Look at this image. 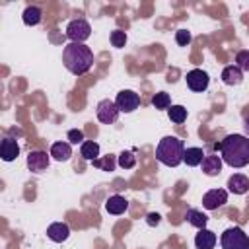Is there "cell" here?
<instances>
[{
    "instance_id": "obj_1",
    "label": "cell",
    "mask_w": 249,
    "mask_h": 249,
    "mask_svg": "<svg viewBox=\"0 0 249 249\" xmlns=\"http://www.w3.org/2000/svg\"><path fill=\"white\" fill-rule=\"evenodd\" d=\"M220 158L230 167H243L249 163V138L243 134H228L220 142Z\"/></svg>"
},
{
    "instance_id": "obj_2",
    "label": "cell",
    "mask_w": 249,
    "mask_h": 249,
    "mask_svg": "<svg viewBox=\"0 0 249 249\" xmlns=\"http://www.w3.org/2000/svg\"><path fill=\"white\" fill-rule=\"evenodd\" d=\"M62 62L74 76H84L93 64V53L84 43H68L62 51Z\"/></svg>"
},
{
    "instance_id": "obj_3",
    "label": "cell",
    "mask_w": 249,
    "mask_h": 249,
    "mask_svg": "<svg viewBox=\"0 0 249 249\" xmlns=\"http://www.w3.org/2000/svg\"><path fill=\"white\" fill-rule=\"evenodd\" d=\"M183 154L185 146L177 136H163L156 146V158L167 167H177L183 161Z\"/></svg>"
},
{
    "instance_id": "obj_4",
    "label": "cell",
    "mask_w": 249,
    "mask_h": 249,
    "mask_svg": "<svg viewBox=\"0 0 249 249\" xmlns=\"http://www.w3.org/2000/svg\"><path fill=\"white\" fill-rule=\"evenodd\" d=\"M220 245L222 249H249V235L239 226H231L222 233Z\"/></svg>"
},
{
    "instance_id": "obj_5",
    "label": "cell",
    "mask_w": 249,
    "mask_h": 249,
    "mask_svg": "<svg viewBox=\"0 0 249 249\" xmlns=\"http://www.w3.org/2000/svg\"><path fill=\"white\" fill-rule=\"evenodd\" d=\"M89 35H91V27L84 18L72 19L66 25V37L70 39V43H84L86 39H89Z\"/></svg>"
},
{
    "instance_id": "obj_6",
    "label": "cell",
    "mask_w": 249,
    "mask_h": 249,
    "mask_svg": "<svg viewBox=\"0 0 249 249\" xmlns=\"http://www.w3.org/2000/svg\"><path fill=\"white\" fill-rule=\"evenodd\" d=\"M95 113H97L99 123H103V124H113V123L119 119V113H121V111H119V107H117L115 101H111V99H101V101L97 103Z\"/></svg>"
},
{
    "instance_id": "obj_7",
    "label": "cell",
    "mask_w": 249,
    "mask_h": 249,
    "mask_svg": "<svg viewBox=\"0 0 249 249\" xmlns=\"http://www.w3.org/2000/svg\"><path fill=\"white\" fill-rule=\"evenodd\" d=\"M117 107L121 113H132L138 105H140V95L132 89H123L117 93V99H115Z\"/></svg>"
},
{
    "instance_id": "obj_8",
    "label": "cell",
    "mask_w": 249,
    "mask_h": 249,
    "mask_svg": "<svg viewBox=\"0 0 249 249\" xmlns=\"http://www.w3.org/2000/svg\"><path fill=\"white\" fill-rule=\"evenodd\" d=\"M187 86L193 89V91H204L206 88H208V84H210V78H208V74L204 72V70H200V68H195V70H191V72H187Z\"/></svg>"
},
{
    "instance_id": "obj_9",
    "label": "cell",
    "mask_w": 249,
    "mask_h": 249,
    "mask_svg": "<svg viewBox=\"0 0 249 249\" xmlns=\"http://www.w3.org/2000/svg\"><path fill=\"white\" fill-rule=\"evenodd\" d=\"M49 156L51 154H47L43 150H31L27 154V167H29V171H33V173L45 171L49 167Z\"/></svg>"
},
{
    "instance_id": "obj_10",
    "label": "cell",
    "mask_w": 249,
    "mask_h": 249,
    "mask_svg": "<svg viewBox=\"0 0 249 249\" xmlns=\"http://www.w3.org/2000/svg\"><path fill=\"white\" fill-rule=\"evenodd\" d=\"M228 202V193L224 189H212L202 196V206L206 210H216Z\"/></svg>"
},
{
    "instance_id": "obj_11",
    "label": "cell",
    "mask_w": 249,
    "mask_h": 249,
    "mask_svg": "<svg viewBox=\"0 0 249 249\" xmlns=\"http://www.w3.org/2000/svg\"><path fill=\"white\" fill-rule=\"evenodd\" d=\"M68 235H70V228H68V224H64V222H54V224H51V226L47 228V237H49L51 241H54V243L66 241Z\"/></svg>"
},
{
    "instance_id": "obj_12",
    "label": "cell",
    "mask_w": 249,
    "mask_h": 249,
    "mask_svg": "<svg viewBox=\"0 0 249 249\" xmlns=\"http://www.w3.org/2000/svg\"><path fill=\"white\" fill-rule=\"evenodd\" d=\"M0 156L4 161H14L19 156V144L14 138H4L0 144Z\"/></svg>"
},
{
    "instance_id": "obj_13",
    "label": "cell",
    "mask_w": 249,
    "mask_h": 249,
    "mask_svg": "<svg viewBox=\"0 0 249 249\" xmlns=\"http://www.w3.org/2000/svg\"><path fill=\"white\" fill-rule=\"evenodd\" d=\"M126 208H128V200H126L124 196H121V195H113V196H109V198L105 200V210H107L109 214H113V216L123 214Z\"/></svg>"
},
{
    "instance_id": "obj_14",
    "label": "cell",
    "mask_w": 249,
    "mask_h": 249,
    "mask_svg": "<svg viewBox=\"0 0 249 249\" xmlns=\"http://www.w3.org/2000/svg\"><path fill=\"white\" fill-rule=\"evenodd\" d=\"M195 245H196V249H214V245H216V233L210 231V230H206V228L198 230V233L195 235Z\"/></svg>"
},
{
    "instance_id": "obj_15",
    "label": "cell",
    "mask_w": 249,
    "mask_h": 249,
    "mask_svg": "<svg viewBox=\"0 0 249 249\" xmlns=\"http://www.w3.org/2000/svg\"><path fill=\"white\" fill-rule=\"evenodd\" d=\"M200 165H202V171L208 177H214V175H218L222 171V158L220 156H214V154H208V156H204V160H202Z\"/></svg>"
},
{
    "instance_id": "obj_16",
    "label": "cell",
    "mask_w": 249,
    "mask_h": 249,
    "mask_svg": "<svg viewBox=\"0 0 249 249\" xmlns=\"http://www.w3.org/2000/svg\"><path fill=\"white\" fill-rule=\"evenodd\" d=\"M228 189L233 193V195H245L249 191V179L241 173H235L228 179Z\"/></svg>"
},
{
    "instance_id": "obj_17",
    "label": "cell",
    "mask_w": 249,
    "mask_h": 249,
    "mask_svg": "<svg viewBox=\"0 0 249 249\" xmlns=\"http://www.w3.org/2000/svg\"><path fill=\"white\" fill-rule=\"evenodd\" d=\"M241 80H243V72H241L235 64H230V66H226V68L222 70V82H224V84H228V86H237V84H241Z\"/></svg>"
},
{
    "instance_id": "obj_18",
    "label": "cell",
    "mask_w": 249,
    "mask_h": 249,
    "mask_svg": "<svg viewBox=\"0 0 249 249\" xmlns=\"http://www.w3.org/2000/svg\"><path fill=\"white\" fill-rule=\"evenodd\" d=\"M51 156H53L56 161H68L70 156H72L70 142H54V144L51 146Z\"/></svg>"
},
{
    "instance_id": "obj_19",
    "label": "cell",
    "mask_w": 249,
    "mask_h": 249,
    "mask_svg": "<svg viewBox=\"0 0 249 249\" xmlns=\"http://www.w3.org/2000/svg\"><path fill=\"white\" fill-rule=\"evenodd\" d=\"M21 19H23L25 25H31V27H33V25L41 23V19H43V10H41L39 6H27V8L23 10Z\"/></svg>"
},
{
    "instance_id": "obj_20",
    "label": "cell",
    "mask_w": 249,
    "mask_h": 249,
    "mask_svg": "<svg viewBox=\"0 0 249 249\" xmlns=\"http://www.w3.org/2000/svg\"><path fill=\"white\" fill-rule=\"evenodd\" d=\"M204 156H206V154L202 152V148H187L185 154H183V161H185L189 167H196V165L202 163Z\"/></svg>"
},
{
    "instance_id": "obj_21",
    "label": "cell",
    "mask_w": 249,
    "mask_h": 249,
    "mask_svg": "<svg viewBox=\"0 0 249 249\" xmlns=\"http://www.w3.org/2000/svg\"><path fill=\"white\" fill-rule=\"evenodd\" d=\"M80 156H82L84 160H88V161L97 160V158H99V144H97V142H91V140L82 142V146H80Z\"/></svg>"
},
{
    "instance_id": "obj_22",
    "label": "cell",
    "mask_w": 249,
    "mask_h": 249,
    "mask_svg": "<svg viewBox=\"0 0 249 249\" xmlns=\"http://www.w3.org/2000/svg\"><path fill=\"white\" fill-rule=\"evenodd\" d=\"M185 220H187L191 226H195V228L202 230V228H206L208 216H206V214H202V212H198V210H195V208H191V210H187V214H185Z\"/></svg>"
},
{
    "instance_id": "obj_23",
    "label": "cell",
    "mask_w": 249,
    "mask_h": 249,
    "mask_svg": "<svg viewBox=\"0 0 249 249\" xmlns=\"http://www.w3.org/2000/svg\"><path fill=\"white\" fill-rule=\"evenodd\" d=\"M167 115H169V121H171V123L181 124V123H185V119H187V109H185L183 105H171V107L167 109Z\"/></svg>"
},
{
    "instance_id": "obj_24",
    "label": "cell",
    "mask_w": 249,
    "mask_h": 249,
    "mask_svg": "<svg viewBox=\"0 0 249 249\" xmlns=\"http://www.w3.org/2000/svg\"><path fill=\"white\" fill-rule=\"evenodd\" d=\"M152 105H154L156 109H169V107H171V97H169V93H165V91L154 93Z\"/></svg>"
},
{
    "instance_id": "obj_25",
    "label": "cell",
    "mask_w": 249,
    "mask_h": 249,
    "mask_svg": "<svg viewBox=\"0 0 249 249\" xmlns=\"http://www.w3.org/2000/svg\"><path fill=\"white\" fill-rule=\"evenodd\" d=\"M91 163H93V167H99V169H103V171H113V169H115V165H117V161H115V158H113V156L97 158V160H93Z\"/></svg>"
},
{
    "instance_id": "obj_26",
    "label": "cell",
    "mask_w": 249,
    "mask_h": 249,
    "mask_svg": "<svg viewBox=\"0 0 249 249\" xmlns=\"http://www.w3.org/2000/svg\"><path fill=\"white\" fill-rule=\"evenodd\" d=\"M117 163H119L123 169H130V167H134V165H136V156H134V152H121Z\"/></svg>"
},
{
    "instance_id": "obj_27",
    "label": "cell",
    "mask_w": 249,
    "mask_h": 249,
    "mask_svg": "<svg viewBox=\"0 0 249 249\" xmlns=\"http://www.w3.org/2000/svg\"><path fill=\"white\" fill-rule=\"evenodd\" d=\"M111 45L113 47H117V49H121V47H124L126 45V33L124 31H121V29H115V31H111Z\"/></svg>"
},
{
    "instance_id": "obj_28",
    "label": "cell",
    "mask_w": 249,
    "mask_h": 249,
    "mask_svg": "<svg viewBox=\"0 0 249 249\" xmlns=\"http://www.w3.org/2000/svg\"><path fill=\"white\" fill-rule=\"evenodd\" d=\"M235 66L243 72H249V51H239L237 54H235Z\"/></svg>"
},
{
    "instance_id": "obj_29",
    "label": "cell",
    "mask_w": 249,
    "mask_h": 249,
    "mask_svg": "<svg viewBox=\"0 0 249 249\" xmlns=\"http://www.w3.org/2000/svg\"><path fill=\"white\" fill-rule=\"evenodd\" d=\"M175 41H177V45L187 47V45L191 43V33H189L187 29H179V31L175 33Z\"/></svg>"
},
{
    "instance_id": "obj_30",
    "label": "cell",
    "mask_w": 249,
    "mask_h": 249,
    "mask_svg": "<svg viewBox=\"0 0 249 249\" xmlns=\"http://www.w3.org/2000/svg\"><path fill=\"white\" fill-rule=\"evenodd\" d=\"M68 140H70V144L86 142V140H84V130H80V128H72V130H68Z\"/></svg>"
},
{
    "instance_id": "obj_31",
    "label": "cell",
    "mask_w": 249,
    "mask_h": 249,
    "mask_svg": "<svg viewBox=\"0 0 249 249\" xmlns=\"http://www.w3.org/2000/svg\"><path fill=\"white\" fill-rule=\"evenodd\" d=\"M160 220H161V216H160L158 212H150V214L146 216V222H148V226H158V224H160Z\"/></svg>"
},
{
    "instance_id": "obj_32",
    "label": "cell",
    "mask_w": 249,
    "mask_h": 249,
    "mask_svg": "<svg viewBox=\"0 0 249 249\" xmlns=\"http://www.w3.org/2000/svg\"><path fill=\"white\" fill-rule=\"evenodd\" d=\"M243 126H245V132H247V138H249V117H245V121H243Z\"/></svg>"
}]
</instances>
